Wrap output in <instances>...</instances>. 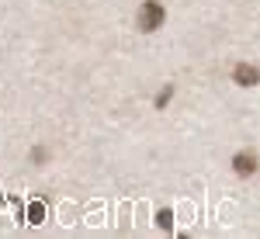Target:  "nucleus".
I'll list each match as a JSON object with an SVG mask.
<instances>
[{
	"instance_id": "f03ea898",
	"label": "nucleus",
	"mask_w": 260,
	"mask_h": 239,
	"mask_svg": "<svg viewBox=\"0 0 260 239\" xmlns=\"http://www.w3.org/2000/svg\"><path fill=\"white\" fill-rule=\"evenodd\" d=\"M233 170L240 174V177H250V174H257V153L253 149H243L233 156Z\"/></svg>"
},
{
	"instance_id": "20e7f679",
	"label": "nucleus",
	"mask_w": 260,
	"mask_h": 239,
	"mask_svg": "<svg viewBox=\"0 0 260 239\" xmlns=\"http://www.w3.org/2000/svg\"><path fill=\"white\" fill-rule=\"evenodd\" d=\"M28 219H31V225H39V222L45 219V204H42V201H31V208H28Z\"/></svg>"
},
{
	"instance_id": "39448f33",
	"label": "nucleus",
	"mask_w": 260,
	"mask_h": 239,
	"mask_svg": "<svg viewBox=\"0 0 260 239\" xmlns=\"http://www.w3.org/2000/svg\"><path fill=\"white\" fill-rule=\"evenodd\" d=\"M170 219H174V215H170V212L163 208L160 215H156V225H160V229H170V225H174V222H170Z\"/></svg>"
},
{
	"instance_id": "f257e3e1",
	"label": "nucleus",
	"mask_w": 260,
	"mask_h": 239,
	"mask_svg": "<svg viewBox=\"0 0 260 239\" xmlns=\"http://www.w3.org/2000/svg\"><path fill=\"white\" fill-rule=\"evenodd\" d=\"M163 18H167V14H163L160 0H146V4L139 7V31H146V35L156 31V28L163 24Z\"/></svg>"
},
{
	"instance_id": "7ed1b4c3",
	"label": "nucleus",
	"mask_w": 260,
	"mask_h": 239,
	"mask_svg": "<svg viewBox=\"0 0 260 239\" xmlns=\"http://www.w3.org/2000/svg\"><path fill=\"white\" fill-rule=\"evenodd\" d=\"M233 80H236L240 87H257V83H260V70H257V66H250V62H240V66L233 70Z\"/></svg>"
}]
</instances>
